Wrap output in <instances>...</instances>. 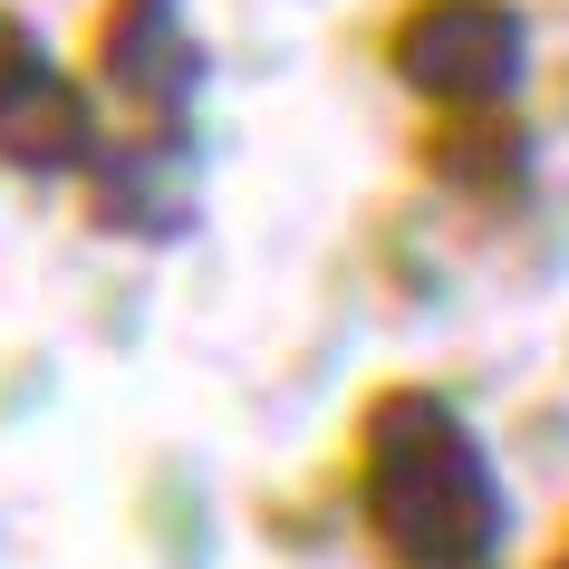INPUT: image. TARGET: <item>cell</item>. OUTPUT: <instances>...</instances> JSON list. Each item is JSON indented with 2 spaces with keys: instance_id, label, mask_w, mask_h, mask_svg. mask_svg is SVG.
<instances>
[{
  "instance_id": "cell-1",
  "label": "cell",
  "mask_w": 569,
  "mask_h": 569,
  "mask_svg": "<svg viewBox=\"0 0 569 569\" xmlns=\"http://www.w3.org/2000/svg\"><path fill=\"white\" fill-rule=\"evenodd\" d=\"M396 59L435 97H502L511 68H521V30H511L502 10H482V0H435L416 30H406Z\"/></svg>"
},
{
  "instance_id": "cell-2",
  "label": "cell",
  "mask_w": 569,
  "mask_h": 569,
  "mask_svg": "<svg viewBox=\"0 0 569 569\" xmlns=\"http://www.w3.org/2000/svg\"><path fill=\"white\" fill-rule=\"evenodd\" d=\"M193 49H183V20L174 0H126L117 20H107V78H117L126 97H164L174 107L183 88H193Z\"/></svg>"
},
{
  "instance_id": "cell-3",
  "label": "cell",
  "mask_w": 569,
  "mask_h": 569,
  "mask_svg": "<svg viewBox=\"0 0 569 569\" xmlns=\"http://www.w3.org/2000/svg\"><path fill=\"white\" fill-rule=\"evenodd\" d=\"M0 154H10V164H30V174H68V164L88 154V97L59 88L49 68L20 78V88L0 97Z\"/></svg>"
},
{
  "instance_id": "cell-4",
  "label": "cell",
  "mask_w": 569,
  "mask_h": 569,
  "mask_svg": "<svg viewBox=\"0 0 569 569\" xmlns=\"http://www.w3.org/2000/svg\"><path fill=\"white\" fill-rule=\"evenodd\" d=\"M39 68H49V59H39L30 20H10V10H0V97L20 88V78H39Z\"/></svg>"
}]
</instances>
